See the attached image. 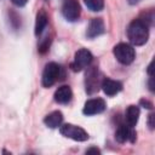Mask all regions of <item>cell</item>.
Wrapping results in <instances>:
<instances>
[{
  "instance_id": "cell-1",
  "label": "cell",
  "mask_w": 155,
  "mask_h": 155,
  "mask_svg": "<svg viewBox=\"0 0 155 155\" xmlns=\"http://www.w3.org/2000/svg\"><path fill=\"white\" fill-rule=\"evenodd\" d=\"M127 36L132 45L142 46L148 41L149 38V25L142 19H133L127 28Z\"/></svg>"
},
{
  "instance_id": "cell-2",
  "label": "cell",
  "mask_w": 155,
  "mask_h": 155,
  "mask_svg": "<svg viewBox=\"0 0 155 155\" xmlns=\"http://www.w3.org/2000/svg\"><path fill=\"white\" fill-rule=\"evenodd\" d=\"M113 52H114V56L117 59V62L121 64H125V65L131 64L136 58V51H134L133 46L130 44H126V42H120V44L115 45Z\"/></svg>"
},
{
  "instance_id": "cell-3",
  "label": "cell",
  "mask_w": 155,
  "mask_h": 155,
  "mask_svg": "<svg viewBox=\"0 0 155 155\" xmlns=\"http://www.w3.org/2000/svg\"><path fill=\"white\" fill-rule=\"evenodd\" d=\"M59 132L62 136L70 138L73 140H76V142H85L88 139V133L84 128H81L76 125H73V124L62 125L59 128Z\"/></svg>"
},
{
  "instance_id": "cell-4",
  "label": "cell",
  "mask_w": 155,
  "mask_h": 155,
  "mask_svg": "<svg viewBox=\"0 0 155 155\" xmlns=\"http://www.w3.org/2000/svg\"><path fill=\"white\" fill-rule=\"evenodd\" d=\"M61 74V67L54 63V62H50L45 65V69L42 71V86L44 87H51L59 78Z\"/></svg>"
},
{
  "instance_id": "cell-5",
  "label": "cell",
  "mask_w": 155,
  "mask_h": 155,
  "mask_svg": "<svg viewBox=\"0 0 155 155\" xmlns=\"http://www.w3.org/2000/svg\"><path fill=\"white\" fill-rule=\"evenodd\" d=\"M92 59H93V56H92V53L87 48H80L75 53L74 61L70 64V68L74 71H80V70L87 68L91 64Z\"/></svg>"
},
{
  "instance_id": "cell-6",
  "label": "cell",
  "mask_w": 155,
  "mask_h": 155,
  "mask_svg": "<svg viewBox=\"0 0 155 155\" xmlns=\"http://www.w3.org/2000/svg\"><path fill=\"white\" fill-rule=\"evenodd\" d=\"M101 78H99V71L97 67H91L87 69L86 75H85V90L88 94H93L94 92L98 91L99 85H101Z\"/></svg>"
},
{
  "instance_id": "cell-7",
  "label": "cell",
  "mask_w": 155,
  "mask_h": 155,
  "mask_svg": "<svg viewBox=\"0 0 155 155\" xmlns=\"http://www.w3.org/2000/svg\"><path fill=\"white\" fill-rule=\"evenodd\" d=\"M62 13L64 18L69 22H75L80 18L81 7L78 0H63L62 4Z\"/></svg>"
},
{
  "instance_id": "cell-8",
  "label": "cell",
  "mask_w": 155,
  "mask_h": 155,
  "mask_svg": "<svg viewBox=\"0 0 155 155\" xmlns=\"http://www.w3.org/2000/svg\"><path fill=\"white\" fill-rule=\"evenodd\" d=\"M107 105H105V102L104 99L102 98H92V99H88L85 105H84V109H82V113L85 115H97V114H101L105 110Z\"/></svg>"
},
{
  "instance_id": "cell-9",
  "label": "cell",
  "mask_w": 155,
  "mask_h": 155,
  "mask_svg": "<svg viewBox=\"0 0 155 155\" xmlns=\"http://www.w3.org/2000/svg\"><path fill=\"white\" fill-rule=\"evenodd\" d=\"M115 139L119 143H125V142L133 143L136 140V132L133 127L128 126L127 124H120L115 132Z\"/></svg>"
},
{
  "instance_id": "cell-10",
  "label": "cell",
  "mask_w": 155,
  "mask_h": 155,
  "mask_svg": "<svg viewBox=\"0 0 155 155\" xmlns=\"http://www.w3.org/2000/svg\"><path fill=\"white\" fill-rule=\"evenodd\" d=\"M104 31H105V27H104L103 19L102 18H92L91 22L88 23L86 35L90 39H93V38H97V36L102 35Z\"/></svg>"
},
{
  "instance_id": "cell-11",
  "label": "cell",
  "mask_w": 155,
  "mask_h": 155,
  "mask_svg": "<svg viewBox=\"0 0 155 155\" xmlns=\"http://www.w3.org/2000/svg\"><path fill=\"white\" fill-rule=\"evenodd\" d=\"M101 87H102L103 92H104L107 96L111 97V96L117 94V93L122 90V84H121L120 81H117V80H113V79L105 78V79L101 82Z\"/></svg>"
},
{
  "instance_id": "cell-12",
  "label": "cell",
  "mask_w": 155,
  "mask_h": 155,
  "mask_svg": "<svg viewBox=\"0 0 155 155\" xmlns=\"http://www.w3.org/2000/svg\"><path fill=\"white\" fill-rule=\"evenodd\" d=\"M54 101L57 103H61V104H67L71 101V97H73V92H71V88L69 86H61L59 88L56 90L54 92Z\"/></svg>"
},
{
  "instance_id": "cell-13",
  "label": "cell",
  "mask_w": 155,
  "mask_h": 155,
  "mask_svg": "<svg viewBox=\"0 0 155 155\" xmlns=\"http://www.w3.org/2000/svg\"><path fill=\"white\" fill-rule=\"evenodd\" d=\"M62 121H63V114L61 111H58V110L50 113L44 119L45 125L47 127H50V128H57V127H59L61 124H62Z\"/></svg>"
},
{
  "instance_id": "cell-14",
  "label": "cell",
  "mask_w": 155,
  "mask_h": 155,
  "mask_svg": "<svg viewBox=\"0 0 155 155\" xmlns=\"http://www.w3.org/2000/svg\"><path fill=\"white\" fill-rule=\"evenodd\" d=\"M139 108L137 105H130L127 109H126V113H125V120H126V124L131 127H134L138 122V119H139Z\"/></svg>"
},
{
  "instance_id": "cell-15",
  "label": "cell",
  "mask_w": 155,
  "mask_h": 155,
  "mask_svg": "<svg viewBox=\"0 0 155 155\" xmlns=\"http://www.w3.org/2000/svg\"><path fill=\"white\" fill-rule=\"evenodd\" d=\"M47 22H48V18H47V15L45 12V10H40L36 15V21H35V34L39 35L42 33V30L46 28L47 25Z\"/></svg>"
},
{
  "instance_id": "cell-16",
  "label": "cell",
  "mask_w": 155,
  "mask_h": 155,
  "mask_svg": "<svg viewBox=\"0 0 155 155\" xmlns=\"http://www.w3.org/2000/svg\"><path fill=\"white\" fill-rule=\"evenodd\" d=\"M8 21H10V25L15 30L21 28V17H19V15L16 11H13V10L8 11Z\"/></svg>"
},
{
  "instance_id": "cell-17",
  "label": "cell",
  "mask_w": 155,
  "mask_h": 155,
  "mask_svg": "<svg viewBox=\"0 0 155 155\" xmlns=\"http://www.w3.org/2000/svg\"><path fill=\"white\" fill-rule=\"evenodd\" d=\"M84 2L91 11H94V12L101 11L104 7V1L103 0H84Z\"/></svg>"
},
{
  "instance_id": "cell-18",
  "label": "cell",
  "mask_w": 155,
  "mask_h": 155,
  "mask_svg": "<svg viewBox=\"0 0 155 155\" xmlns=\"http://www.w3.org/2000/svg\"><path fill=\"white\" fill-rule=\"evenodd\" d=\"M50 44H51V39L50 38H46L39 46V52L40 53H45L48 51V47H50Z\"/></svg>"
},
{
  "instance_id": "cell-19",
  "label": "cell",
  "mask_w": 155,
  "mask_h": 155,
  "mask_svg": "<svg viewBox=\"0 0 155 155\" xmlns=\"http://www.w3.org/2000/svg\"><path fill=\"white\" fill-rule=\"evenodd\" d=\"M154 117H155L154 114H150V115L148 116V125H149L150 130H154V126H155V124H154Z\"/></svg>"
},
{
  "instance_id": "cell-20",
  "label": "cell",
  "mask_w": 155,
  "mask_h": 155,
  "mask_svg": "<svg viewBox=\"0 0 155 155\" xmlns=\"http://www.w3.org/2000/svg\"><path fill=\"white\" fill-rule=\"evenodd\" d=\"M16 6H19V7H22V6H24L27 2H28V0H11Z\"/></svg>"
},
{
  "instance_id": "cell-21",
  "label": "cell",
  "mask_w": 155,
  "mask_h": 155,
  "mask_svg": "<svg viewBox=\"0 0 155 155\" xmlns=\"http://www.w3.org/2000/svg\"><path fill=\"white\" fill-rule=\"evenodd\" d=\"M140 104H142L144 108H147V109H151V108H153V104H151L149 101H145V99H142V101H140Z\"/></svg>"
},
{
  "instance_id": "cell-22",
  "label": "cell",
  "mask_w": 155,
  "mask_h": 155,
  "mask_svg": "<svg viewBox=\"0 0 155 155\" xmlns=\"http://www.w3.org/2000/svg\"><path fill=\"white\" fill-rule=\"evenodd\" d=\"M101 151L97 149V148H90L86 150V154H99Z\"/></svg>"
},
{
  "instance_id": "cell-23",
  "label": "cell",
  "mask_w": 155,
  "mask_h": 155,
  "mask_svg": "<svg viewBox=\"0 0 155 155\" xmlns=\"http://www.w3.org/2000/svg\"><path fill=\"white\" fill-rule=\"evenodd\" d=\"M127 1H128L130 5H137V4H139L142 0H127Z\"/></svg>"
}]
</instances>
